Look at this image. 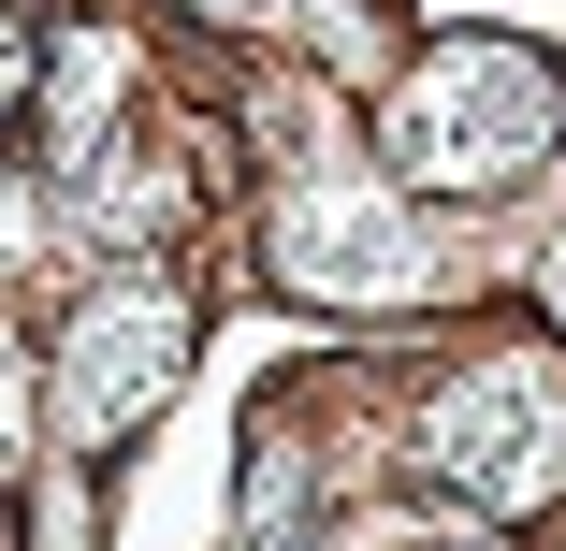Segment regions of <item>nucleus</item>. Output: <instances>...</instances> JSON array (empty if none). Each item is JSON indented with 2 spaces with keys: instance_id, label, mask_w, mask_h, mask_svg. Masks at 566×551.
<instances>
[{
  "instance_id": "nucleus-7",
  "label": "nucleus",
  "mask_w": 566,
  "mask_h": 551,
  "mask_svg": "<svg viewBox=\"0 0 566 551\" xmlns=\"http://www.w3.org/2000/svg\"><path fill=\"white\" fill-rule=\"evenodd\" d=\"M15 87H30V30L0 15V102H15Z\"/></svg>"
},
{
  "instance_id": "nucleus-6",
  "label": "nucleus",
  "mask_w": 566,
  "mask_h": 551,
  "mask_svg": "<svg viewBox=\"0 0 566 551\" xmlns=\"http://www.w3.org/2000/svg\"><path fill=\"white\" fill-rule=\"evenodd\" d=\"M117 87V44H73V102H102ZM44 146H59V174H87L102 160V117H44Z\"/></svg>"
},
{
  "instance_id": "nucleus-5",
  "label": "nucleus",
  "mask_w": 566,
  "mask_h": 551,
  "mask_svg": "<svg viewBox=\"0 0 566 551\" xmlns=\"http://www.w3.org/2000/svg\"><path fill=\"white\" fill-rule=\"evenodd\" d=\"M30 435H44V363L0 335V479H30Z\"/></svg>"
},
{
  "instance_id": "nucleus-2",
  "label": "nucleus",
  "mask_w": 566,
  "mask_h": 551,
  "mask_svg": "<svg viewBox=\"0 0 566 551\" xmlns=\"http://www.w3.org/2000/svg\"><path fill=\"white\" fill-rule=\"evenodd\" d=\"M407 465L450 508H480V522L566 508V363L552 349H465L407 406Z\"/></svg>"
},
{
  "instance_id": "nucleus-8",
  "label": "nucleus",
  "mask_w": 566,
  "mask_h": 551,
  "mask_svg": "<svg viewBox=\"0 0 566 551\" xmlns=\"http://www.w3.org/2000/svg\"><path fill=\"white\" fill-rule=\"evenodd\" d=\"M537 290H552V305H566V247H552V262H537Z\"/></svg>"
},
{
  "instance_id": "nucleus-1",
  "label": "nucleus",
  "mask_w": 566,
  "mask_h": 551,
  "mask_svg": "<svg viewBox=\"0 0 566 551\" xmlns=\"http://www.w3.org/2000/svg\"><path fill=\"white\" fill-rule=\"evenodd\" d=\"M566 146V73L509 30H436L392 59L378 87V160L392 189H450V203H480V189H523L537 160Z\"/></svg>"
},
{
  "instance_id": "nucleus-4",
  "label": "nucleus",
  "mask_w": 566,
  "mask_h": 551,
  "mask_svg": "<svg viewBox=\"0 0 566 551\" xmlns=\"http://www.w3.org/2000/svg\"><path fill=\"white\" fill-rule=\"evenodd\" d=\"M262 262H276V290H305V305H421V290H450V247L421 233V203L392 189V160H305L291 189H276V233H262Z\"/></svg>"
},
{
  "instance_id": "nucleus-3",
  "label": "nucleus",
  "mask_w": 566,
  "mask_h": 551,
  "mask_svg": "<svg viewBox=\"0 0 566 551\" xmlns=\"http://www.w3.org/2000/svg\"><path fill=\"white\" fill-rule=\"evenodd\" d=\"M175 378H189V276L117 262V276H87V290L59 305V349H44V435H59L73 465H102V451H132V435L175 406Z\"/></svg>"
}]
</instances>
